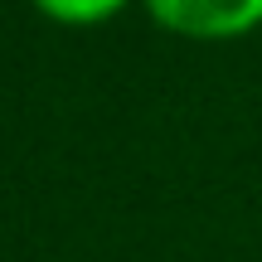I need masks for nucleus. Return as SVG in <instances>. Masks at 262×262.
<instances>
[{"label":"nucleus","mask_w":262,"mask_h":262,"mask_svg":"<svg viewBox=\"0 0 262 262\" xmlns=\"http://www.w3.org/2000/svg\"><path fill=\"white\" fill-rule=\"evenodd\" d=\"M146 10L175 34L238 39L262 25V0H146Z\"/></svg>","instance_id":"f257e3e1"},{"label":"nucleus","mask_w":262,"mask_h":262,"mask_svg":"<svg viewBox=\"0 0 262 262\" xmlns=\"http://www.w3.org/2000/svg\"><path fill=\"white\" fill-rule=\"evenodd\" d=\"M44 15L68 19V25H93V19H107L122 0H34Z\"/></svg>","instance_id":"f03ea898"}]
</instances>
